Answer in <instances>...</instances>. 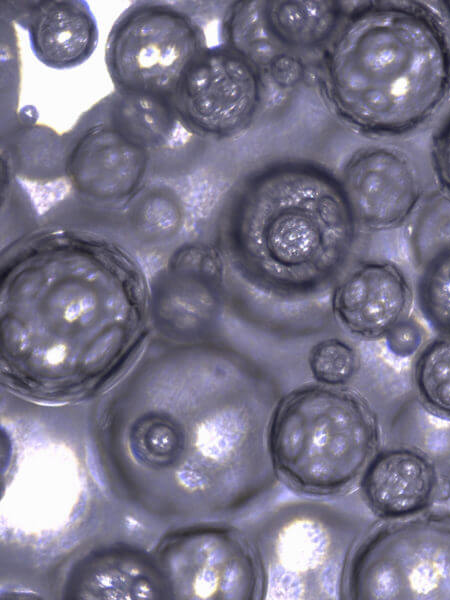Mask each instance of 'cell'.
<instances>
[{
	"mask_svg": "<svg viewBox=\"0 0 450 600\" xmlns=\"http://www.w3.org/2000/svg\"><path fill=\"white\" fill-rule=\"evenodd\" d=\"M323 75L347 124L385 136L416 131L450 101V28L413 1L362 6L332 37Z\"/></svg>",
	"mask_w": 450,
	"mask_h": 600,
	"instance_id": "cell-1",
	"label": "cell"
},
{
	"mask_svg": "<svg viewBox=\"0 0 450 600\" xmlns=\"http://www.w3.org/2000/svg\"><path fill=\"white\" fill-rule=\"evenodd\" d=\"M356 227L337 179L304 163L252 177L233 220L243 264L268 285L288 289L335 275L352 251Z\"/></svg>",
	"mask_w": 450,
	"mask_h": 600,
	"instance_id": "cell-2",
	"label": "cell"
},
{
	"mask_svg": "<svg viewBox=\"0 0 450 600\" xmlns=\"http://www.w3.org/2000/svg\"><path fill=\"white\" fill-rule=\"evenodd\" d=\"M377 439L369 406L353 393L309 388L287 399L271 429L273 459L309 490L346 487L368 464Z\"/></svg>",
	"mask_w": 450,
	"mask_h": 600,
	"instance_id": "cell-3",
	"label": "cell"
},
{
	"mask_svg": "<svg viewBox=\"0 0 450 600\" xmlns=\"http://www.w3.org/2000/svg\"><path fill=\"white\" fill-rule=\"evenodd\" d=\"M206 48L202 29L188 14L170 4L139 1L113 24L105 64L121 95L165 105Z\"/></svg>",
	"mask_w": 450,
	"mask_h": 600,
	"instance_id": "cell-4",
	"label": "cell"
},
{
	"mask_svg": "<svg viewBox=\"0 0 450 600\" xmlns=\"http://www.w3.org/2000/svg\"><path fill=\"white\" fill-rule=\"evenodd\" d=\"M355 599H450V512H430L381 527L348 568Z\"/></svg>",
	"mask_w": 450,
	"mask_h": 600,
	"instance_id": "cell-5",
	"label": "cell"
},
{
	"mask_svg": "<svg viewBox=\"0 0 450 600\" xmlns=\"http://www.w3.org/2000/svg\"><path fill=\"white\" fill-rule=\"evenodd\" d=\"M262 94V79L245 57L228 46L207 47L188 68L169 104L193 132L228 137L253 121Z\"/></svg>",
	"mask_w": 450,
	"mask_h": 600,
	"instance_id": "cell-6",
	"label": "cell"
},
{
	"mask_svg": "<svg viewBox=\"0 0 450 600\" xmlns=\"http://www.w3.org/2000/svg\"><path fill=\"white\" fill-rule=\"evenodd\" d=\"M336 179L356 225L372 231L408 224L430 193L426 174L413 153L390 142L368 143L353 150Z\"/></svg>",
	"mask_w": 450,
	"mask_h": 600,
	"instance_id": "cell-7",
	"label": "cell"
},
{
	"mask_svg": "<svg viewBox=\"0 0 450 600\" xmlns=\"http://www.w3.org/2000/svg\"><path fill=\"white\" fill-rule=\"evenodd\" d=\"M355 537L349 526L313 515H297L278 525L263 548L274 596H339Z\"/></svg>",
	"mask_w": 450,
	"mask_h": 600,
	"instance_id": "cell-8",
	"label": "cell"
},
{
	"mask_svg": "<svg viewBox=\"0 0 450 600\" xmlns=\"http://www.w3.org/2000/svg\"><path fill=\"white\" fill-rule=\"evenodd\" d=\"M414 302L413 278L396 262L378 259L344 276L334 290L332 307L350 334L378 340L411 316Z\"/></svg>",
	"mask_w": 450,
	"mask_h": 600,
	"instance_id": "cell-9",
	"label": "cell"
},
{
	"mask_svg": "<svg viewBox=\"0 0 450 600\" xmlns=\"http://www.w3.org/2000/svg\"><path fill=\"white\" fill-rule=\"evenodd\" d=\"M408 224L415 303L435 334L450 336V196L431 191Z\"/></svg>",
	"mask_w": 450,
	"mask_h": 600,
	"instance_id": "cell-10",
	"label": "cell"
},
{
	"mask_svg": "<svg viewBox=\"0 0 450 600\" xmlns=\"http://www.w3.org/2000/svg\"><path fill=\"white\" fill-rule=\"evenodd\" d=\"M361 488L366 502L379 517L402 520L425 512L440 493L436 463L412 446L386 449L364 469Z\"/></svg>",
	"mask_w": 450,
	"mask_h": 600,
	"instance_id": "cell-11",
	"label": "cell"
},
{
	"mask_svg": "<svg viewBox=\"0 0 450 600\" xmlns=\"http://www.w3.org/2000/svg\"><path fill=\"white\" fill-rule=\"evenodd\" d=\"M35 57L47 67L69 69L93 54L98 42L96 18L85 1H35L16 17Z\"/></svg>",
	"mask_w": 450,
	"mask_h": 600,
	"instance_id": "cell-12",
	"label": "cell"
},
{
	"mask_svg": "<svg viewBox=\"0 0 450 600\" xmlns=\"http://www.w3.org/2000/svg\"><path fill=\"white\" fill-rule=\"evenodd\" d=\"M147 156L140 141L116 129L95 127L73 150L69 173L78 189L93 197H123L141 180Z\"/></svg>",
	"mask_w": 450,
	"mask_h": 600,
	"instance_id": "cell-13",
	"label": "cell"
},
{
	"mask_svg": "<svg viewBox=\"0 0 450 600\" xmlns=\"http://www.w3.org/2000/svg\"><path fill=\"white\" fill-rule=\"evenodd\" d=\"M228 47L245 57L261 79L280 88H292L305 76L301 54L280 43L266 28L260 2L235 5L225 24Z\"/></svg>",
	"mask_w": 450,
	"mask_h": 600,
	"instance_id": "cell-14",
	"label": "cell"
},
{
	"mask_svg": "<svg viewBox=\"0 0 450 600\" xmlns=\"http://www.w3.org/2000/svg\"><path fill=\"white\" fill-rule=\"evenodd\" d=\"M260 10L267 30L300 54L332 39L342 15L340 5L333 1L260 2Z\"/></svg>",
	"mask_w": 450,
	"mask_h": 600,
	"instance_id": "cell-15",
	"label": "cell"
},
{
	"mask_svg": "<svg viewBox=\"0 0 450 600\" xmlns=\"http://www.w3.org/2000/svg\"><path fill=\"white\" fill-rule=\"evenodd\" d=\"M411 381L418 403L450 420V336L435 335L414 355Z\"/></svg>",
	"mask_w": 450,
	"mask_h": 600,
	"instance_id": "cell-16",
	"label": "cell"
},
{
	"mask_svg": "<svg viewBox=\"0 0 450 600\" xmlns=\"http://www.w3.org/2000/svg\"><path fill=\"white\" fill-rule=\"evenodd\" d=\"M310 368L314 377L327 385L339 386L349 382L360 367L357 350L342 339H327L313 347Z\"/></svg>",
	"mask_w": 450,
	"mask_h": 600,
	"instance_id": "cell-17",
	"label": "cell"
},
{
	"mask_svg": "<svg viewBox=\"0 0 450 600\" xmlns=\"http://www.w3.org/2000/svg\"><path fill=\"white\" fill-rule=\"evenodd\" d=\"M429 157L438 189L450 196V112L432 136Z\"/></svg>",
	"mask_w": 450,
	"mask_h": 600,
	"instance_id": "cell-18",
	"label": "cell"
},
{
	"mask_svg": "<svg viewBox=\"0 0 450 600\" xmlns=\"http://www.w3.org/2000/svg\"><path fill=\"white\" fill-rule=\"evenodd\" d=\"M388 350L395 356H414L425 343V331L412 316L397 324L386 336Z\"/></svg>",
	"mask_w": 450,
	"mask_h": 600,
	"instance_id": "cell-19",
	"label": "cell"
},
{
	"mask_svg": "<svg viewBox=\"0 0 450 600\" xmlns=\"http://www.w3.org/2000/svg\"><path fill=\"white\" fill-rule=\"evenodd\" d=\"M442 7L445 11V14L447 15L448 19L450 20V1H443L442 2Z\"/></svg>",
	"mask_w": 450,
	"mask_h": 600,
	"instance_id": "cell-20",
	"label": "cell"
}]
</instances>
